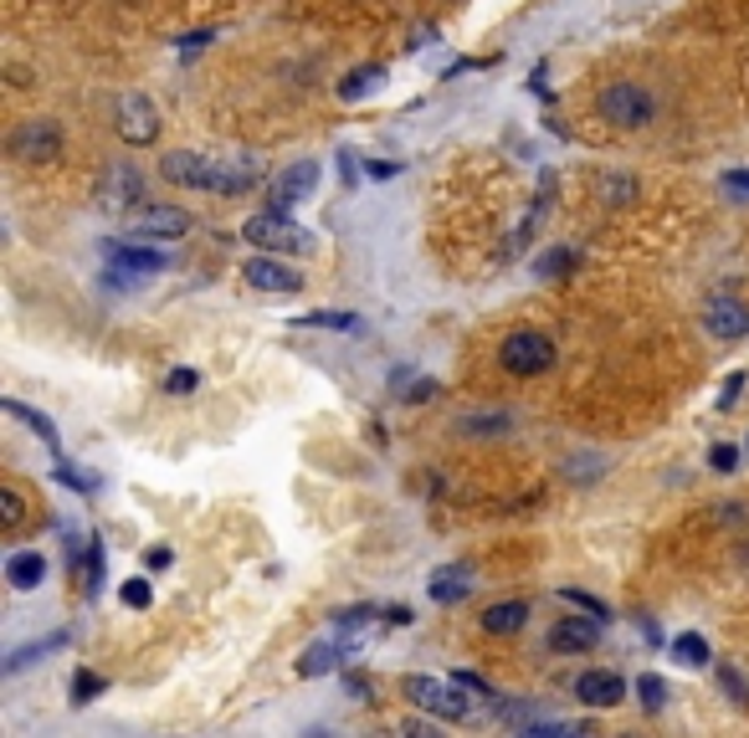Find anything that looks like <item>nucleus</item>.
Here are the masks:
<instances>
[{"label": "nucleus", "instance_id": "f257e3e1", "mask_svg": "<svg viewBox=\"0 0 749 738\" xmlns=\"http://www.w3.org/2000/svg\"><path fill=\"white\" fill-rule=\"evenodd\" d=\"M165 180L186 184V190H216V195H241L257 184V165H216L205 154H190V150H175L165 154Z\"/></svg>", "mask_w": 749, "mask_h": 738}, {"label": "nucleus", "instance_id": "f03ea898", "mask_svg": "<svg viewBox=\"0 0 749 738\" xmlns=\"http://www.w3.org/2000/svg\"><path fill=\"white\" fill-rule=\"evenodd\" d=\"M498 369L513 374V380H534L555 369V338L539 334V329H513L503 344H498Z\"/></svg>", "mask_w": 749, "mask_h": 738}, {"label": "nucleus", "instance_id": "7ed1b4c3", "mask_svg": "<svg viewBox=\"0 0 749 738\" xmlns=\"http://www.w3.org/2000/svg\"><path fill=\"white\" fill-rule=\"evenodd\" d=\"M596 114L616 129H647L657 118V98L642 83H606L596 98Z\"/></svg>", "mask_w": 749, "mask_h": 738}, {"label": "nucleus", "instance_id": "20e7f679", "mask_svg": "<svg viewBox=\"0 0 749 738\" xmlns=\"http://www.w3.org/2000/svg\"><path fill=\"white\" fill-rule=\"evenodd\" d=\"M247 247H262V252H313V236L304 226H293L288 211H262V216H247L241 226Z\"/></svg>", "mask_w": 749, "mask_h": 738}, {"label": "nucleus", "instance_id": "39448f33", "mask_svg": "<svg viewBox=\"0 0 749 738\" xmlns=\"http://www.w3.org/2000/svg\"><path fill=\"white\" fill-rule=\"evenodd\" d=\"M462 692H467V688H457V682H437V677H421V671H416V677H406V698H411V703L421 707V713H431V718H447V723H462L467 713H473V703H467Z\"/></svg>", "mask_w": 749, "mask_h": 738}, {"label": "nucleus", "instance_id": "423d86ee", "mask_svg": "<svg viewBox=\"0 0 749 738\" xmlns=\"http://www.w3.org/2000/svg\"><path fill=\"white\" fill-rule=\"evenodd\" d=\"M5 150H11L16 165H51V159L62 154V129H57L51 118H26V123L11 129Z\"/></svg>", "mask_w": 749, "mask_h": 738}, {"label": "nucleus", "instance_id": "0eeeda50", "mask_svg": "<svg viewBox=\"0 0 749 738\" xmlns=\"http://www.w3.org/2000/svg\"><path fill=\"white\" fill-rule=\"evenodd\" d=\"M114 129L123 134V144H154V139H159V114H154L150 98L129 93V98H119V108H114Z\"/></svg>", "mask_w": 749, "mask_h": 738}, {"label": "nucleus", "instance_id": "6e6552de", "mask_svg": "<svg viewBox=\"0 0 749 738\" xmlns=\"http://www.w3.org/2000/svg\"><path fill=\"white\" fill-rule=\"evenodd\" d=\"M575 698L585 707H616L627 698V682H621V671H611V667H591L575 677Z\"/></svg>", "mask_w": 749, "mask_h": 738}, {"label": "nucleus", "instance_id": "1a4fd4ad", "mask_svg": "<svg viewBox=\"0 0 749 738\" xmlns=\"http://www.w3.org/2000/svg\"><path fill=\"white\" fill-rule=\"evenodd\" d=\"M549 646H555V652H564V656L596 652V646H601V616H564V621H555Z\"/></svg>", "mask_w": 749, "mask_h": 738}, {"label": "nucleus", "instance_id": "9d476101", "mask_svg": "<svg viewBox=\"0 0 749 738\" xmlns=\"http://www.w3.org/2000/svg\"><path fill=\"white\" fill-rule=\"evenodd\" d=\"M703 323H709V334H714V338L734 344V338L749 334V308L739 298H729V293H718V298L703 308Z\"/></svg>", "mask_w": 749, "mask_h": 738}, {"label": "nucleus", "instance_id": "9b49d317", "mask_svg": "<svg viewBox=\"0 0 749 738\" xmlns=\"http://www.w3.org/2000/svg\"><path fill=\"white\" fill-rule=\"evenodd\" d=\"M241 277H247V287H257V293H298V287H304V277H298L288 262H273V257H252V262L241 267Z\"/></svg>", "mask_w": 749, "mask_h": 738}, {"label": "nucleus", "instance_id": "f8f14e48", "mask_svg": "<svg viewBox=\"0 0 749 738\" xmlns=\"http://www.w3.org/2000/svg\"><path fill=\"white\" fill-rule=\"evenodd\" d=\"M139 195H144V184H139V175L129 165H114L108 175H103V190L98 201L108 205V211H123V205H139Z\"/></svg>", "mask_w": 749, "mask_h": 738}, {"label": "nucleus", "instance_id": "ddd939ff", "mask_svg": "<svg viewBox=\"0 0 749 738\" xmlns=\"http://www.w3.org/2000/svg\"><path fill=\"white\" fill-rule=\"evenodd\" d=\"M5 580H11V590H36L47 580V554L41 549L11 554V559H5Z\"/></svg>", "mask_w": 749, "mask_h": 738}, {"label": "nucleus", "instance_id": "4468645a", "mask_svg": "<svg viewBox=\"0 0 749 738\" xmlns=\"http://www.w3.org/2000/svg\"><path fill=\"white\" fill-rule=\"evenodd\" d=\"M524 621H528L524 600H498L483 610V631H488V636H513V631H524Z\"/></svg>", "mask_w": 749, "mask_h": 738}, {"label": "nucleus", "instance_id": "2eb2a0df", "mask_svg": "<svg viewBox=\"0 0 749 738\" xmlns=\"http://www.w3.org/2000/svg\"><path fill=\"white\" fill-rule=\"evenodd\" d=\"M108 247V262L129 272H159L165 267V252L159 247H123V241H103Z\"/></svg>", "mask_w": 749, "mask_h": 738}, {"label": "nucleus", "instance_id": "dca6fc26", "mask_svg": "<svg viewBox=\"0 0 749 738\" xmlns=\"http://www.w3.org/2000/svg\"><path fill=\"white\" fill-rule=\"evenodd\" d=\"M319 184V165H293L283 180H277V195H273V205L277 211H288V205H298Z\"/></svg>", "mask_w": 749, "mask_h": 738}, {"label": "nucleus", "instance_id": "f3484780", "mask_svg": "<svg viewBox=\"0 0 749 738\" xmlns=\"http://www.w3.org/2000/svg\"><path fill=\"white\" fill-rule=\"evenodd\" d=\"M349 656V646H340V641H313L304 656H298V677H324V671H334Z\"/></svg>", "mask_w": 749, "mask_h": 738}, {"label": "nucleus", "instance_id": "a211bd4d", "mask_svg": "<svg viewBox=\"0 0 749 738\" xmlns=\"http://www.w3.org/2000/svg\"><path fill=\"white\" fill-rule=\"evenodd\" d=\"M0 410H5V416H16V420H26L36 437L47 441V452L62 456V437H57V426H51V420L41 416V410H32V405H21V401H0Z\"/></svg>", "mask_w": 749, "mask_h": 738}, {"label": "nucleus", "instance_id": "6ab92c4d", "mask_svg": "<svg viewBox=\"0 0 749 738\" xmlns=\"http://www.w3.org/2000/svg\"><path fill=\"white\" fill-rule=\"evenodd\" d=\"M139 231L144 236H186L190 231V216L186 211H170V205H159V211H144V221H139Z\"/></svg>", "mask_w": 749, "mask_h": 738}, {"label": "nucleus", "instance_id": "aec40b11", "mask_svg": "<svg viewBox=\"0 0 749 738\" xmlns=\"http://www.w3.org/2000/svg\"><path fill=\"white\" fill-rule=\"evenodd\" d=\"M467 585H473V580H467V564H457V570H442L437 580H431V600H437V605H452V600H462V595H467Z\"/></svg>", "mask_w": 749, "mask_h": 738}, {"label": "nucleus", "instance_id": "412c9836", "mask_svg": "<svg viewBox=\"0 0 749 738\" xmlns=\"http://www.w3.org/2000/svg\"><path fill=\"white\" fill-rule=\"evenodd\" d=\"M385 83V68H355L349 78L340 83V98L344 103H355V98H365V93H374V87Z\"/></svg>", "mask_w": 749, "mask_h": 738}, {"label": "nucleus", "instance_id": "4be33fe9", "mask_svg": "<svg viewBox=\"0 0 749 738\" xmlns=\"http://www.w3.org/2000/svg\"><path fill=\"white\" fill-rule=\"evenodd\" d=\"M673 656H678L682 667H703V662H709V641H703L699 631H682V636L673 641Z\"/></svg>", "mask_w": 749, "mask_h": 738}, {"label": "nucleus", "instance_id": "5701e85b", "mask_svg": "<svg viewBox=\"0 0 749 738\" xmlns=\"http://www.w3.org/2000/svg\"><path fill=\"white\" fill-rule=\"evenodd\" d=\"M570 267H575V247H560V252H549V257H539V262H534V272H539V277H564Z\"/></svg>", "mask_w": 749, "mask_h": 738}, {"label": "nucleus", "instance_id": "b1692460", "mask_svg": "<svg viewBox=\"0 0 749 738\" xmlns=\"http://www.w3.org/2000/svg\"><path fill=\"white\" fill-rule=\"evenodd\" d=\"M637 698H642V707H647V713H657V707L667 703V682H663V677H652V671H647V677L637 682Z\"/></svg>", "mask_w": 749, "mask_h": 738}, {"label": "nucleus", "instance_id": "393cba45", "mask_svg": "<svg viewBox=\"0 0 749 738\" xmlns=\"http://www.w3.org/2000/svg\"><path fill=\"white\" fill-rule=\"evenodd\" d=\"M21 519H26V503H21V492L0 487V523H5V528H21Z\"/></svg>", "mask_w": 749, "mask_h": 738}, {"label": "nucleus", "instance_id": "a878e982", "mask_svg": "<svg viewBox=\"0 0 749 738\" xmlns=\"http://www.w3.org/2000/svg\"><path fill=\"white\" fill-rule=\"evenodd\" d=\"M98 692H103V677H98V671H78V677H72V703H78V707L93 703Z\"/></svg>", "mask_w": 749, "mask_h": 738}, {"label": "nucleus", "instance_id": "bb28decb", "mask_svg": "<svg viewBox=\"0 0 749 738\" xmlns=\"http://www.w3.org/2000/svg\"><path fill=\"white\" fill-rule=\"evenodd\" d=\"M308 329H344V334H355L359 329V319L355 313H308Z\"/></svg>", "mask_w": 749, "mask_h": 738}, {"label": "nucleus", "instance_id": "cd10ccee", "mask_svg": "<svg viewBox=\"0 0 749 738\" xmlns=\"http://www.w3.org/2000/svg\"><path fill=\"white\" fill-rule=\"evenodd\" d=\"M62 641H68V636H47V641H41V646H21V652L11 656V662H5V671H21V667H26V662H36V656H41V652H51V646H62Z\"/></svg>", "mask_w": 749, "mask_h": 738}, {"label": "nucleus", "instance_id": "c85d7f7f", "mask_svg": "<svg viewBox=\"0 0 749 738\" xmlns=\"http://www.w3.org/2000/svg\"><path fill=\"white\" fill-rule=\"evenodd\" d=\"M150 600H154L150 580H123V605H134V610H150Z\"/></svg>", "mask_w": 749, "mask_h": 738}, {"label": "nucleus", "instance_id": "c756f323", "mask_svg": "<svg viewBox=\"0 0 749 738\" xmlns=\"http://www.w3.org/2000/svg\"><path fill=\"white\" fill-rule=\"evenodd\" d=\"M745 385H749L745 369H739V374H729V380H724V390H718V410H734V401L745 395Z\"/></svg>", "mask_w": 749, "mask_h": 738}, {"label": "nucleus", "instance_id": "7c9ffc66", "mask_svg": "<svg viewBox=\"0 0 749 738\" xmlns=\"http://www.w3.org/2000/svg\"><path fill=\"white\" fill-rule=\"evenodd\" d=\"M560 600L564 605H580V610H591V616H601V621H606V605H601L596 595H585V590H560Z\"/></svg>", "mask_w": 749, "mask_h": 738}, {"label": "nucleus", "instance_id": "2f4dec72", "mask_svg": "<svg viewBox=\"0 0 749 738\" xmlns=\"http://www.w3.org/2000/svg\"><path fill=\"white\" fill-rule=\"evenodd\" d=\"M165 385H170L175 395H190V390L201 385V374H195V369H186V365H180V369H175V374H170V380H165Z\"/></svg>", "mask_w": 749, "mask_h": 738}, {"label": "nucleus", "instance_id": "473e14b6", "mask_svg": "<svg viewBox=\"0 0 749 738\" xmlns=\"http://www.w3.org/2000/svg\"><path fill=\"white\" fill-rule=\"evenodd\" d=\"M452 682H457V688H467V692H477V698H494V688H488L477 671H452Z\"/></svg>", "mask_w": 749, "mask_h": 738}, {"label": "nucleus", "instance_id": "72a5a7b5", "mask_svg": "<svg viewBox=\"0 0 749 738\" xmlns=\"http://www.w3.org/2000/svg\"><path fill=\"white\" fill-rule=\"evenodd\" d=\"M739 467V447H714V472H734Z\"/></svg>", "mask_w": 749, "mask_h": 738}, {"label": "nucleus", "instance_id": "f704fd0d", "mask_svg": "<svg viewBox=\"0 0 749 738\" xmlns=\"http://www.w3.org/2000/svg\"><path fill=\"white\" fill-rule=\"evenodd\" d=\"M170 559H175V554L165 549V544H154V549L144 554V564H150V570H170Z\"/></svg>", "mask_w": 749, "mask_h": 738}, {"label": "nucleus", "instance_id": "c9c22d12", "mask_svg": "<svg viewBox=\"0 0 749 738\" xmlns=\"http://www.w3.org/2000/svg\"><path fill=\"white\" fill-rule=\"evenodd\" d=\"M370 616H374L370 605H355V610H340V626H365Z\"/></svg>", "mask_w": 749, "mask_h": 738}, {"label": "nucleus", "instance_id": "e433bc0d", "mask_svg": "<svg viewBox=\"0 0 749 738\" xmlns=\"http://www.w3.org/2000/svg\"><path fill=\"white\" fill-rule=\"evenodd\" d=\"M462 426H467V431H503L509 420H503V416H494V420H462Z\"/></svg>", "mask_w": 749, "mask_h": 738}, {"label": "nucleus", "instance_id": "4c0bfd02", "mask_svg": "<svg viewBox=\"0 0 749 738\" xmlns=\"http://www.w3.org/2000/svg\"><path fill=\"white\" fill-rule=\"evenodd\" d=\"M724 184H729V190H745V195H749V169H734V175H724Z\"/></svg>", "mask_w": 749, "mask_h": 738}, {"label": "nucleus", "instance_id": "58836bf2", "mask_svg": "<svg viewBox=\"0 0 749 738\" xmlns=\"http://www.w3.org/2000/svg\"><path fill=\"white\" fill-rule=\"evenodd\" d=\"M205 41H211V32H190L186 41H180V47H186V51H195V47H205Z\"/></svg>", "mask_w": 749, "mask_h": 738}, {"label": "nucleus", "instance_id": "ea45409f", "mask_svg": "<svg viewBox=\"0 0 749 738\" xmlns=\"http://www.w3.org/2000/svg\"><path fill=\"white\" fill-rule=\"evenodd\" d=\"M385 621H395V626H411V621H416V616H411V610H401V605H395V610H385Z\"/></svg>", "mask_w": 749, "mask_h": 738}]
</instances>
